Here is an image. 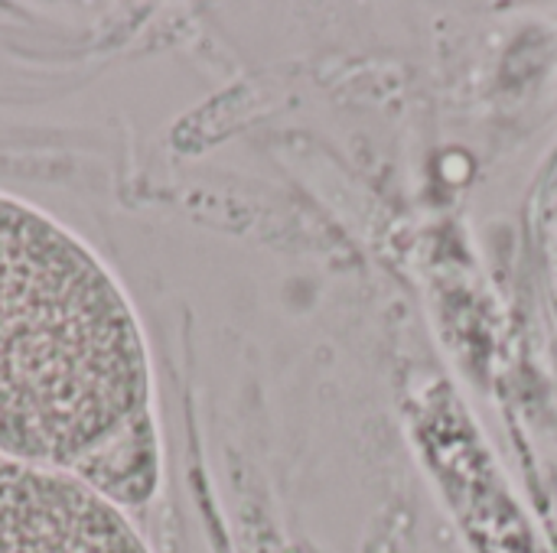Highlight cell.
I'll return each instance as SVG.
<instances>
[{
  "label": "cell",
  "instance_id": "cell-1",
  "mask_svg": "<svg viewBox=\"0 0 557 553\" xmlns=\"http://www.w3.org/2000/svg\"><path fill=\"white\" fill-rule=\"evenodd\" d=\"M147 414L127 293L59 222L0 196V456L78 473Z\"/></svg>",
  "mask_w": 557,
  "mask_h": 553
},
{
  "label": "cell",
  "instance_id": "cell-2",
  "mask_svg": "<svg viewBox=\"0 0 557 553\" xmlns=\"http://www.w3.org/2000/svg\"><path fill=\"white\" fill-rule=\"evenodd\" d=\"M0 553H150L127 515L72 473L0 466Z\"/></svg>",
  "mask_w": 557,
  "mask_h": 553
},
{
  "label": "cell",
  "instance_id": "cell-3",
  "mask_svg": "<svg viewBox=\"0 0 557 553\" xmlns=\"http://www.w3.org/2000/svg\"><path fill=\"white\" fill-rule=\"evenodd\" d=\"M72 476L88 482L117 508L144 505L157 489V433L150 414L127 427L117 440H111Z\"/></svg>",
  "mask_w": 557,
  "mask_h": 553
}]
</instances>
